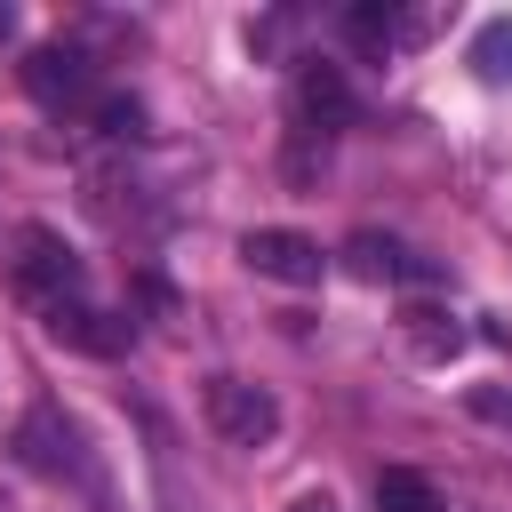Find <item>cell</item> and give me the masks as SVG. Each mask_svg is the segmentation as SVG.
<instances>
[{"instance_id": "6da1fadb", "label": "cell", "mask_w": 512, "mask_h": 512, "mask_svg": "<svg viewBox=\"0 0 512 512\" xmlns=\"http://www.w3.org/2000/svg\"><path fill=\"white\" fill-rule=\"evenodd\" d=\"M200 408H208V424H216L232 448H264V440L280 432V400H272L264 384H248V376H208V384H200Z\"/></svg>"}, {"instance_id": "7a4b0ae2", "label": "cell", "mask_w": 512, "mask_h": 512, "mask_svg": "<svg viewBox=\"0 0 512 512\" xmlns=\"http://www.w3.org/2000/svg\"><path fill=\"white\" fill-rule=\"evenodd\" d=\"M8 272H16V288H24L32 304H64V296H80V256H72L64 232H48V224H24V232H16Z\"/></svg>"}, {"instance_id": "3957f363", "label": "cell", "mask_w": 512, "mask_h": 512, "mask_svg": "<svg viewBox=\"0 0 512 512\" xmlns=\"http://www.w3.org/2000/svg\"><path fill=\"white\" fill-rule=\"evenodd\" d=\"M240 264L264 272V280H280V288H320V272H328L320 240H312V232H288V224H256V232L240 240Z\"/></svg>"}, {"instance_id": "277c9868", "label": "cell", "mask_w": 512, "mask_h": 512, "mask_svg": "<svg viewBox=\"0 0 512 512\" xmlns=\"http://www.w3.org/2000/svg\"><path fill=\"white\" fill-rule=\"evenodd\" d=\"M40 328H48L64 352H88V360H120V352H128V336H136V320H112V312H96L88 296L40 304Z\"/></svg>"}, {"instance_id": "5b68a950", "label": "cell", "mask_w": 512, "mask_h": 512, "mask_svg": "<svg viewBox=\"0 0 512 512\" xmlns=\"http://www.w3.org/2000/svg\"><path fill=\"white\" fill-rule=\"evenodd\" d=\"M16 456H24L32 472H48V480H88V456H80V432L64 424V408H56V400H40V408H24V424H16Z\"/></svg>"}, {"instance_id": "8992f818", "label": "cell", "mask_w": 512, "mask_h": 512, "mask_svg": "<svg viewBox=\"0 0 512 512\" xmlns=\"http://www.w3.org/2000/svg\"><path fill=\"white\" fill-rule=\"evenodd\" d=\"M24 88H32L48 112H88V104H96V72H88V56L64 48V40H48V48L24 56Z\"/></svg>"}, {"instance_id": "52a82bcc", "label": "cell", "mask_w": 512, "mask_h": 512, "mask_svg": "<svg viewBox=\"0 0 512 512\" xmlns=\"http://www.w3.org/2000/svg\"><path fill=\"white\" fill-rule=\"evenodd\" d=\"M344 120H352V80H344V64L304 56V64H296V136H336Z\"/></svg>"}, {"instance_id": "ba28073f", "label": "cell", "mask_w": 512, "mask_h": 512, "mask_svg": "<svg viewBox=\"0 0 512 512\" xmlns=\"http://www.w3.org/2000/svg\"><path fill=\"white\" fill-rule=\"evenodd\" d=\"M344 256H352V272H360V280H416V272H424V264H416L400 240H384V232H352V240H344Z\"/></svg>"}, {"instance_id": "9c48e42d", "label": "cell", "mask_w": 512, "mask_h": 512, "mask_svg": "<svg viewBox=\"0 0 512 512\" xmlns=\"http://www.w3.org/2000/svg\"><path fill=\"white\" fill-rule=\"evenodd\" d=\"M400 328H408V352H416V360H448V352H464V328H456V312H440V304H408Z\"/></svg>"}, {"instance_id": "30bf717a", "label": "cell", "mask_w": 512, "mask_h": 512, "mask_svg": "<svg viewBox=\"0 0 512 512\" xmlns=\"http://www.w3.org/2000/svg\"><path fill=\"white\" fill-rule=\"evenodd\" d=\"M376 512H448V504H440V488H432L424 472L384 464V472H376Z\"/></svg>"}, {"instance_id": "8fae6325", "label": "cell", "mask_w": 512, "mask_h": 512, "mask_svg": "<svg viewBox=\"0 0 512 512\" xmlns=\"http://www.w3.org/2000/svg\"><path fill=\"white\" fill-rule=\"evenodd\" d=\"M472 72L496 80V88L512 80V16H488V24H480V40H472Z\"/></svg>"}, {"instance_id": "7c38bea8", "label": "cell", "mask_w": 512, "mask_h": 512, "mask_svg": "<svg viewBox=\"0 0 512 512\" xmlns=\"http://www.w3.org/2000/svg\"><path fill=\"white\" fill-rule=\"evenodd\" d=\"M88 120H96L104 136H144V104H136V96H120V88H96Z\"/></svg>"}, {"instance_id": "4fadbf2b", "label": "cell", "mask_w": 512, "mask_h": 512, "mask_svg": "<svg viewBox=\"0 0 512 512\" xmlns=\"http://www.w3.org/2000/svg\"><path fill=\"white\" fill-rule=\"evenodd\" d=\"M472 408L496 416V424H512V392H496V384H472Z\"/></svg>"}, {"instance_id": "5bb4252c", "label": "cell", "mask_w": 512, "mask_h": 512, "mask_svg": "<svg viewBox=\"0 0 512 512\" xmlns=\"http://www.w3.org/2000/svg\"><path fill=\"white\" fill-rule=\"evenodd\" d=\"M288 512H336V496H296Z\"/></svg>"}, {"instance_id": "9a60e30c", "label": "cell", "mask_w": 512, "mask_h": 512, "mask_svg": "<svg viewBox=\"0 0 512 512\" xmlns=\"http://www.w3.org/2000/svg\"><path fill=\"white\" fill-rule=\"evenodd\" d=\"M8 32H16V8H8V0H0V40H8Z\"/></svg>"}]
</instances>
